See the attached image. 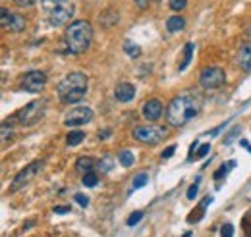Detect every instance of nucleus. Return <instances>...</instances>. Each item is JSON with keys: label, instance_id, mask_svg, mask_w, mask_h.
<instances>
[{"label": "nucleus", "instance_id": "nucleus-1", "mask_svg": "<svg viewBox=\"0 0 251 237\" xmlns=\"http://www.w3.org/2000/svg\"><path fill=\"white\" fill-rule=\"evenodd\" d=\"M203 108V98L195 93H184V95H178L174 96L166 110H164V116L168 125L172 127H184L186 123H189L191 119L195 118Z\"/></svg>", "mask_w": 251, "mask_h": 237}, {"label": "nucleus", "instance_id": "nucleus-2", "mask_svg": "<svg viewBox=\"0 0 251 237\" xmlns=\"http://www.w3.org/2000/svg\"><path fill=\"white\" fill-rule=\"evenodd\" d=\"M91 43H93V25L87 20H75L68 24V27L64 31V45L68 52L81 54L89 50Z\"/></svg>", "mask_w": 251, "mask_h": 237}, {"label": "nucleus", "instance_id": "nucleus-3", "mask_svg": "<svg viewBox=\"0 0 251 237\" xmlns=\"http://www.w3.org/2000/svg\"><path fill=\"white\" fill-rule=\"evenodd\" d=\"M89 91V79L81 71H70L66 73L62 81L56 87V95L64 104H77Z\"/></svg>", "mask_w": 251, "mask_h": 237}, {"label": "nucleus", "instance_id": "nucleus-4", "mask_svg": "<svg viewBox=\"0 0 251 237\" xmlns=\"http://www.w3.org/2000/svg\"><path fill=\"white\" fill-rule=\"evenodd\" d=\"M41 6L47 14V22L50 27H62L66 24H70L74 16L72 0H41Z\"/></svg>", "mask_w": 251, "mask_h": 237}, {"label": "nucleus", "instance_id": "nucleus-5", "mask_svg": "<svg viewBox=\"0 0 251 237\" xmlns=\"http://www.w3.org/2000/svg\"><path fill=\"white\" fill-rule=\"evenodd\" d=\"M45 110H47V106H45L43 100H31V102L25 104L24 108H20V110L12 116V119H16L20 125L29 127V125H35V123H39V121L43 119Z\"/></svg>", "mask_w": 251, "mask_h": 237}, {"label": "nucleus", "instance_id": "nucleus-6", "mask_svg": "<svg viewBox=\"0 0 251 237\" xmlns=\"http://www.w3.org/2000/svg\"><path fill=\"white\" fill-rule=\"evenodd\" d=\"M131 135L135 141L143 145H157L166 137V127L155 125V123H145V125H137Z\"/></svg>", "mask_w": 251, "mask_h": 237}, {"label": "nucleus", "instance_id": "nucleus-7", "mask_svg": "<svg viewBox=\"0 0 251 237\" xmlns=\"http://www.w3.org/2000/svg\"><path fill=\"white\" fill-rule=\"evenodd\" d=\"M43 166H45L43 160H35V162H31L29 166H25L24 170H20V172L16 174V178L12 179L8 193H16V191H20L22 187H25V185H27V183H29L41 170H43Z\"/></svg>", "mask_w": 251, "mask_h": 237}, {"label": "nucleus", "instance_id": "nucleus-8", "mask_svg": "<svg viewBox=\"0 0 251 237\" xmlns=\"http://www.w3.org/2000/svg\"><path fill=\"white\" fill-rule=\"evenodd\" d=\"M199 83L205 89H217V87H222L226 83V73L219 66H207L199 73Z\"/></svg>", "mask_w": 251, "mask_h": 237}, {"label": "nucleus", "instance_id": "nucleus-9", "mask_svg": "<svg viewBox=\"0 0 251 237\" xmlns=\"http://www.w3.org/2000/svg\"><path fill=\"white\" fill-rule=\"evenodd\" d=\"M95 112L89 106H74L72 110L66 112L64 116V125L66 127H81L89 121H93Z\"/></svg>", "mask_w": 251, "mask_h": 237}, {"label": "nucleus", "instance_id": "nucleus-10", "mask_svg": "<svg viewBox=\"0 0 251 237\" xmlns=\"http://www.w3.org/2000/svg\"><path fill=\"white\" fill-rule=\"evenodd\" d=\"M47 81H49V77H47L45 71L33 70V71H27V73L20 79V87L24 91H27V93H41V91L45 89Z\"/></svg>", "mask_w": 251, "mask_h": 237}, {"label": "nucleus", "instance_id": "nucleus-11", "mask_svg": "<svg viewBox=\"0 0 251 237\" xmlns=\"http://www.w3.org/2000/svg\"><path fill=\"white\" fill-rule=\"evenodd\" d=\"M2 27L10 33H20L27 27V22L22 14H10L8 8H2Z\"/></svg>", "mask_w": 251, "mask_h": 237}, {"label": "nucleus", "instance_id": "nucleus-12", "mask_svg": "<svg viewBox=\"0 0 251 237\" xmlns=\"http://www.w3.org/2000/svg\"><path fill=\"white\" fill-rule=\"evenodd\" d=\"M162 112H164V106H162V102L158 100V98H149V100H145L143 102V108H141V114H143V118L149 119V121H155L162 116Z\"/></svg>", "mask_w": 251, "mask_h": 237}, {"label": "nucleus", "instance_id": "nucleus-13", "mask_svg": "<svg viewBox=\"0 0 251 237\" xmlns=\"http://www.w3.org/2000/svg\"><path fill=\"white\" fill-rule=\"evenodd\" d=\"M114 96H116V100H120V102H129V100H133V96H135V87H133L131 83H127V81H122V83H118V85L114 87Z\"/></svg>", "mask_w": 251, "mask_h": 237}, {"label": "nucleus", "instance_id": "nucleus-14", "mask_svg": "<svg viewBox=\"0 0 251 237\" xmlns=\"http://www.w3.org/2000/svg\"><path fill=\"white\" fill-rule=\"evenodd\" d=\"M238 64L244 71H251V41H246L240 45L238 50Z\"/></svg>", "mask_w": 251, "mask_h": 237}, {"label": "nucleus", "instance_id": "nucleus-15", "mask_svg": "<svg viewBox=\"0 0 251 237\" xmlns=\"http://www.w3.org/2000/svg\"><path fill=\"white\" fill-rule=\"evenodd\" d=\"M95 166H97V160H95L93 156H79V158L75 160V170H77L79 174L91 172Z\"/></svg>", "mask_w": 251, "mask_h": 237}, {"label": "nucleus", "instance_id": "nucleus-16", "mask_svg": "<svg viewBox=\"0 0 251 237\" xmlns=\"http://www.w3.org/2000/svg\"><path fill=\"white\" fill-rule=\"evenodd\" d=\"M118 20H120V16L116 14V12H112V10H106V12H102L100 16H99V24L102 25V27H112L114 24H118Z\"/></svg>", "mask_w": 251, "mask_h": 237}, {"label": "nucleus", "instance_id": "nucleus-17", "mask_svg": "<svg viewBox=\"0 0 251 237\" xmlns=\"http://www.w3.org/2000/svg\"><path fill=\"white\" fill-rule=\"evenodd\" d=\"M184 27H186V20L180 18V16H170L166 20V29L170 31V33H178V31H182Z\"/></svg>", "mask_w": 251, "mask_h": 237}, {"label": "nucleus", "instance_id": "nucleus-18", "mask_svg": "<svg viewBox=\"0 0 251 237\" xmlns=\"http://www.w3.org/2000/svg\"><path fill=\"white\" fill-rule=\"evenodd\" d=\"M83 139H85V133L79 131V129H74V127H72V131L66 135V145H68V147H75V145L83 143Z\"/></svg>", "mask_w": 251, "mask_h": 237}, {"label": "nucleus", "instance_id": "nucleus-19", "mask_svg": "<svg viewBox=\"0 0 251 237\" xmlns=\"http://www.w3.org/2000/svg\"><path fill=\"white\" fill-rule=\"evenodd\" d=\"M193 48H195V45H193V43H188V45H186V48H184V62L178 66V70H180V71H184V70L189 66L191 56H193Z\"/></svg>", "mask_w": 251, "mask_h": 237}, {"label": "nucleus", "instance_id": "nucleus-20", "mask_svg": "<svg viewBox=\"0 0 251 237\" xmlns=\"http://www.w3.org/2000/svg\"><path fill=\"white\" fill-rule=\"evenodd\" d=\"M97 168H99V172H102V174L110 172V170L114 168V160H112V156H104V158H100V160L97 162Z\"/></svg>", "mask_w": 251, "mask_h": 237}, {"label": "nucleus", "instance_id": "nucleus-21", "mask_svg": "<svg viewBox=\"0 0 251 237\" xmlns=\"http://www.w3.org/2000/svg\"><path fill=\"white\" fill-rule=\"evenodd\" d=\"M147 181H149V174H147V172H139V174L133 178V183H131V191L145 187V185H147Z\"/></svg>", "mask_w": 251, "mask_h": 237}, {"label": "nucleus", "instance_id": "nucleus-22", "mask_svg": "<svg viewBox=\"0 0 251 237\" xmlns=\"http://www.w3.org/2000/svg\"><path fill=\"white\" fill-rule=\"evenodd\" d=\"M118 160H120V164H122L124 168H129V166H133L135 156H133V152H131V150H122V152L118 154Z\"/></svg>", "mask_w": 251, "mask_h": 237}, {"label": "nucleus", "instance_id": "nucleus-23", "mask_svg": "<svg viewBox=\"0 0 251 237\" xmlns=\"http://www.w3.org/2000/svg\"><path fill=\"white\" fill-rule=\"evenodd\" d=\"M124 52L127 56H131V58H137L139 54H141V48L137 47V45H131V41H126L124 43Z\"/></svg>", "mask_w": 251, "mask_h": 237}, {"label": "nucleus", "instance_id": "nucleus-24", "mask_svg": "<svg viewBox=\"0 0 251 237\" xmlns=\"http://www.w3.org/2000/svg\"><path fill=\"white\" fill-rule=\"evenodd\" d=\"M81 183L85 185V187H95L97 183H99V176H97V172H87V174H83V179H81Z\"/></svg>", "mask_w": 251, "mask_h": 237}, {"label": "nucleus", "instance_id": "nucleus-25", "mask_svg": "<svg viewBox=\"0 0 251 237\" xmlns=\"http://www.w3.org/2000/svg\"><path fill=\"white\" fill-rule=\"evenodd\" d=\"M12 135H14V129L10 127V121L8 119L2 121V143H6L8 139H12Z\"/></svg>", "mask_w": 251, "mask_h": 237}, {"label": "nucleus", "instance_id": "nucleus-26", "mask_svg": "<svg viewBox=\"0 0 251 237\" xmlns=\"http://www.w3.org/2000/svg\"><path fill=\"white\" fill-rule=\"evenodd\" d=\"M168 6H170V10H174V12H182V10H186L188 0H170Z\"/></svg>", "mask_w": 251, "mask_h": 237}, {"label": "nucleus", "instance_id": "nucleus-27", "mask_svg": "<svg viewBox=\"0 0 251 237\" xmlns=\"http://www.w3.org/2000/svg\"><path fill=\"white\" fill-rule=\"evenodd\" d=\"M141 218H143V212H141V210H137V212L129 214V218L126 220V224H127V226H135L137 222H141Z\"/></svg>", "mask_w": 251, "mask_h": 237}, {"label": "nucleus", "instance_id": "nucleus-28", "mask_svg": "<svg viewBox=\"0 0 251 237\" xmlns=\"http://www.w3.org/2000/svg\"><path fill=\"white\" fill-rule=\"evenodd\" d=\"M209 150H211V145H209V143L199 145V147H197V154H195V158H205V156L209 154Z\"/></svg>", "mask_w": 251, "mask_h": 237}, {"label": "nucleus", "instance_id": "nucleus-29", "mask_svg": "<svg viewBox=\"0 0 251 237\" xmlns=\"http://www.w3.org/2000/svg\"><path fill=\"white\" fill-rule=\"evenodd\" d=\"M74 201L83 208H87V205H89V199H87L85 195H81V193H75V195H74Z\"/></svg>", "mask_w": 251, "mask_h": 237}, {"label": "nucleus", "instance_id": "nucleus-30", "mask_svg": "<svg viewBox=\"0 0 251 237\" xmlns=\"http://www.w3.org/2000/svg\"><path fill=\"white\" fill-rule=\"evenodd\" d=\"M197 191H199V179H197L195 183H191V185H189V189H188V199H191V201H193V199L197 197Z\"/></svg>", "mask_w": 251, "mask_h": 237}, {"label": "nucleus", "instance_id": "nucleus-31", "mask_svg": "<svg viewBox=\"0 0 251 237\" xmlns=\"http://www.w3.org/2000/svg\"><path fill=\"white\" fill-rule=\"evenodd\" d=\"M35 2H37V0H14V4H16L18 8H33Z\"/></svg>", "mask_w": 251, "mask_h": 237}, {"label": "nucleus", "instance_id": "nucleus-32", "mask_svg": "<svg viewBox=\"0 0 251 237\" xmlns=\"http://www.w3.org/2000/svg\"><path fill=\"white\" fill-rule=\"evenodd\" d=\"M220 234H222L224 237L234 236V228H232V224H224V226H222V230H220Z\"/></svg>", "mask_w": 251, "mask_h": 237}, {"label": "nucleus", "instance_id": "nucleus-33", "mask_svg": "<svg viewBox=\"0 0 251 237\" xmlns=\"http://www.w3.org/2000/svg\"><path fill=\"white\" fill-rule=\"evenodd\" d=\"M240 129H242V127H240V125H236V127H234V129H232V131H230V135H228V137H226V139H224V145H230V143H232V141H234V137H236V133H238V131H240Z\"/></svg>", "mask_w": 251, "mask_h": 237}, {"label": "nucleus", "instance_id": "nucleus-34", "mask_svg": "<svg viewBox=\"0 0 251 237\" xmlns=\"http://www.w3.org/2000/svg\"><path fill=\"white\" fill-rule=\"evenodd\" d=\"M110 135H112V129H110V127H106V129H99V139H100V141L108 139Z\"/></svg>", "mask_w": 251, "mask_h": 237}, {"label": "nucleus", "instance_id": "nucleus-35", "mask_svg": "<svg viewBox=\"0 0 251 237\" xmlns=\"http://www.w3.org/2000/svg\"><path fill=\"white\" fill-rule=\"evenodd\" d=\"M174 152H176V145H170V147H166L162 150V158H170Z\"/></svg>", "mask_w": 251, "mask_h": 237}, {"label": "nucleus", "instance_id": "nucleus-36", "mask_svg": "<svg viewBox=\"0 0 251 237\" xmlns=\"http://www.w3.org/2000/svg\"><path fill=\"white\" fill-rule=\"evenodd\" d=\"M52 212L54 214H68V212H72V207H54Z\"/></svg>", "mask_w": 251, "mask_h": 237}, {"label": "nucleus", "instance_id": "nucleus-37", "mask_svg": "<svg viewBox=\"0 0 251 237\" xmlns=\"http://www.w3.org/2000/svg\"><path fill=\"white\" fill-rule=\"evenodd\" d=\"M133 2H135L141 10H145V8H149V6H151V0H133Z\"/></svg>", "mask_w": 251, "mask_h": 237}, {"label": "nucleus", "instance_id": "nucleus-38", "mask_svg": "<svg viewBox=\"0 0 251 237\" xmlns=\"http://www.w3.org/2000/svg\"><path fill=\"white\" fill-rule=\"evenodd\" d=\"M197 147H199V141H193V143H191V148H189V158H193V152H195Z\"/></svg>", "mask_w": 251, "mask_h": 237}, {"label": "nucleus", "instance_id": "nucleus-39", "mask_svg": "<svg viewBox=\"0 0 251 237\" xmlns=\"http://www.w3.org/2000/svg\"><path fill=\"white\" fill-rule=\"evenodd\" d=\"M33 226H35V220H27V222L24 224V230H31Z\"/></svg>", "mask_w": 251, "mask_h": 237}, {"label": "nucleus", "instance_id": "nucleus-40", "mask_svg": "<svg viewBox=\"0 0 251 237\" xmlns=\"http://www.w3.org/2000/svg\"><path fill=\"white\" fill-rule=\"evenodd\" d=\"M240 145H242V147H246V148H248V150H250V152H251V145H250V141H246V139H242V141H240Z\"/></svg>", "mask_w": 251, "mask_h": 237}, {"label": "nucleus", "instance_id": "nucleus-41", "mask_svg": "<svg viewBox=\"0 0 251 237\" xmlns=\"http://www.w3.org/2000/svg\"><path fill=\"white\" fill-rule=\"evenodd\" d=\"M246 35H248V37H250V39H251V25H250V27H248V31H246Z\"/></svg>", "mask_w": 251, "mask_h": 237}]
</instances>
